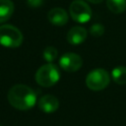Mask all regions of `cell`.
Wrapping results in <instances>:
<instances>
[{"mask_svg": "<svg viewBox=\"0 0 126 126\" xmlns=\"http://www.w3.org/2000/svg\"><path fill=\"white\" fill-rule=\"evenodd\" d=\"M8 101L16 109L29 110L36 102V94L29 86L18 84L9 90Z\"/></svg>", "mask_w": 126, "mask_h": 126, "instance_id": "6da1fadb", "label": "cell"}, {"mask_svg": "<svg viewBox=\"0 0 126 126\" xmlns=\"http://www.w3.org/2000/svg\"><path fill=\"white\" fill-rule=\"evenodd\" d=\"M60 80V71L53 63H47L40 66L35 73L36 83L44 88L54 86Z\"/></svg>", "mask_w": 126, "mask_h": 126, "instance_id": "7a4b0ae2", "label": "cell"}, {"mask_svg": "<svg viewBox=\"0 0 126 126\" xmlns=\"http://www.w3.org/2000/svg\"><path fill=\"white\" fill-rule=\"evenodd\" d=\"M22 32L12 25L0 26V44L8 48L19 47L23 43Z\"/></svg>", "mask_w": 126, "mask_h": 126, "instance_id": "3957f363", "label": "cell"}, {"mask_svg": "<svg viewBox=\"0 0 126 126\" xmlns=\"http://www.w3.org/2000/svg\"><path fill=\"white\" fill-rule=\"evenodd\" d=\"M110 83V76L108 72L102 68L92 70L86 78V85L92 91H101L105 89Z\"/></svg>", "mask_w": 126, "mask_h": 126, "instance_id": "277c9868", "label": "cell"}, {"mask_svg": "<svg viewBox=\"0 0 126 126\" xmlns=\"http://www.w3.org/2000/svg\"><path fill=\"white\" fill-rule=\"evenodd\" d=\"M71 18L80 24H85L92 18V9L83 0H74L69 7Z\"/></svg>", "mask_w": 126, "mask_h": 126, "instance_id": "5b68a950", "label": "cell"}, {"mask_svg": "<svg viewBox=\"0 0 126 126\" xmlns=\"http://www.w3.org/2000/svg\"><path fill=\"white\" fill-rule=\"evenodd\" d=\"M59 65L66 72H70V73L76 72L79 69H81L83 65V59L77 53L67 52L60 57Z\"/></svg>", "mask_w": 126, "mask_h": 126, "instance_id": "8992f818", "label": "cell"}, {"mask_svg": "<svg viewBox=\"0 0 126 126\" xmlns=\"http://www.w3.org/2000/svg\"><path fill=\"white\" fill-rule=\"evenodd\" d=\"M37 104L41 111L45 113H52L58 109L59 100L57 99L56 96L52 94H44L39 98Z\"/></svg>", "mask_w": 126, "mask_h": 126, "instance_id": "52a82bcc", "label": "cell"}, {"mask_svg": "<svg viewBox=\"0 0 126 126\" xmlns=\"http://www.w3.org/2000/svg\"><path fill=\"white\" fill-rule=\"evenodd\" d=\"M88 36V32L85 28L73 27L67 33V41L72 45H79L83 43Z\"/></svg>", "mask_w": 126, "mask_h": 126, "instance_id": "ba28073f", "label": "cell"}, {"mask_svg": "<svg viewBox=\"0 0 126 126\" xmlns=\"http://www.w3.org/2000/svg\"><path fill=\"white\" fill-rule=\"evenodd\" d=\"M48 21L54 26H64L68 22V14L63 8H53L47 14Z\"/></svg>", "mask_w": 126, "mask_h": 126, "instance_id": "9c48e42d", "label": "cell"}, {"mask_svg": "<svg viewBox=\"0 0 126 126\" xmlns=\"http://www.w3.org/2000/svg\"><path fill=\"white\" fill-rule=\"evenodd\" d=\"M14 12V3L11 0H0V24L8 21Z\"/></svg>", "mask_w": 126, "mask_h": 126, "instance_id": "30bf717a", "label": "cell"}, {"mask_svg": "<svg viewBox=\"0 0 126 126\" xmlns=\"http://www.w3.org/2000/svg\"><path fill=\"white\" fill-rule=\"evenodd\" d=\"M112 80L118 85L126 84V67L125 66H116L111 71Z\"/></svg>", "mask_w": 126, "mask_h": 126, "instance_id": "8fae6325", "label": "cell"}, {"mask_svg": "<svg viewBox=\"0 0 126 126\" xmlns=\"http://www.w3.org/2000/svg\"><path fill=\"white\" fill-rule=\"evenodd\" d=\"M107 8L115 14H121L126 10V0H106Z\"/></svg>", "mask_w": 126, "mask_h": 126, "instance_id": "7c38bea8", "label": "cell"}, {"mask_svg": "<svg viewBox=\"0 0 126 126\" xmlns=\"http://www.w3.org/2000/svg\"><path fill=\"white\" fill-rule=\"evenodd\" d=\"M42 56L45 61H47L48 63H52L57 58L58 51L54 46H47L44 48V50L42 52Z\"/></svg>", "mask_w": 126, "mask_h": 126, "instance_id": "4fadbf2b", "label": "cell"}, {"mask_svg": "<svg viewBox=\"0 0 126 126\" xmlns=\"http://www.w3.org/2000/svg\"><path fill=\"white\" fill-rule=\"evenodd\" d=\"M90 32L93 36H95V37L101 36L104 33V27L101 24H97V23L94 24L90 28Z\"/></svg>", "mask_w": 126, "mask_h": 126, "instance_id": "5bb4252c", "label": "cell"}, {"mask_svg": "<svg viewBox=\"0 0 126 126\" xmlns=\"http://www.w3.org/2000/svg\"><path fill=\"white\" fill-rule=\"evenodd\" d=\"M26 2H27V4L30 7L37 8V7H40L42 5V3L44 2V0H26Z\"/></svg>", "mask_w": 126, "mask_h": 126, "instance_id": "9a60e30c", "label": "cell"}, {"mask_svg": "<svg viewBox=\"0 0 126 126\" xmlns=\"http://www.w3.org/2000/svg\"><path fill=\"white\" fill-rule=\"evenodd\" d=\"M87 1H89V2H91V3H94V4H98V3L102 2L103 0H87Z\"/></svg>", "mask_w": 126, "mask_h": 126, "instance_id": "2e32d148", "label": "cell"}, {"mask_svg": "<svg viewBox=\"0 0 126 126\" xmlns=\"http://www.w3.org/2000/svg\"><path fill=\"white\" fill-rule=\"evenodd\" d=\"M0 126H1V125H0Z\"/></svg>", "mask_w": 126, "mask_h": 126, "instance_id": "e0dca14e", "label": "cell"}]
</instances>
